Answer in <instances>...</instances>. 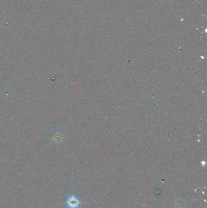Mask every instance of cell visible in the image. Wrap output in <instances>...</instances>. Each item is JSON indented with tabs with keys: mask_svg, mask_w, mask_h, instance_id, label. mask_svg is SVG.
Here are the masks:
<instances>
[{
	"mask_svg": "<svg viewBox=\"0 0 207 208\" xmlns=\"http://www.w3.org/2000/svg\"><path fill=\"white\" fill-rule=\"evenodd\" d=\"M67 205L69 208H77L80 205V201L75 195H73L67 200Z\"/></svg>",
	"mask_w": 207,
	"mask_h": 208,
	"instance_id": "obj_1",
	"label": "cell"
}]
</instances>
